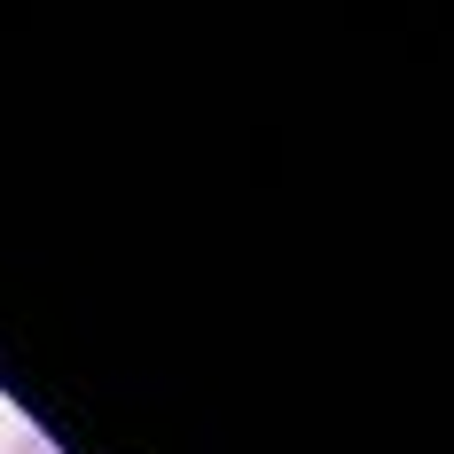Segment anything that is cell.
<instances>
[{"instance_id":"6da1fadb","label":"cell","mask_w":454,"mask_h":454,"mask_svg":"<svg viewBox=\"0 0 454 454\" xmlns=\"http://www.w3.org/2000/svg\"><path fill=\"white\" fill-rule=\"evenodd\" d=\"M8 454H63V447H55V439H40V431H16V439H8Z\"/></svg>"}]
</instances>
